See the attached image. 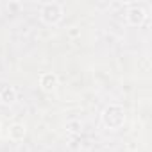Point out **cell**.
Masks as SVG:
<instances>
[{"label":"cell","instance_id":"obj_1","mask_svg":"<svg viewBox=\"0 0 152 152\" xmlns=\"http://www.w3.org/2000/svg\"><path fill=\"white\" fill-rule=\"evenodd\" d=\"M102 120H104L106 127H109V129H120L124 125V122H125V111L120 106H109V107L104 109Z\"/></svg>","mask_w":152,"mask_h":152},{"label":"cell","instance_id":"obj_2","mask_svg":"<svg viewBox=\"0 0 152 152\" xmlns=\"http://www.w3.org/2000/svg\"><path fill=\"white\" fill-rule=\"evenodd\" d=\"M61 18H63V9H61L59 4L50 2V4H45V6H43V9H41V20H43L45 23L54 25V23H57Z\"/></svg>","mask_w":152,"mask_h":152},{"label":"cell","instance_id":"obj_3","mask_svg":"<svg viewBox=\"0 0 152 152\" xmlns=\"http://www.w3.org/2000/svg\"><path fill=\"white\" fill-rule=\"evenodd\" d=\"M145 18H147V15H145V11H143L141 6H132V7L127 11V20H129L132 25H141V23L145 22Z\"/></svg>","mask_w":152,"mask_h":152},{"label":"cell","instance_id":"obj_4","mask_svg":"<svg viewBox=\"0 0 152 152\" xmlns=\"http://www.w3.org/2000/svg\"><path fill=\"white\" fill-rule=\"evenodd\" d=\"M39 86L45 91H52L57 86V77H56L54 73H43L41 77H39Z\"/></svg>","mask_w":152,"mask_h":152},{"label":"cell","instance_id":"obj_5","mask_svg":"<svg viewBox=\"0 0 152 152\" xmlns=\"http://www.w3.org/2000/svg\"><path fill=\"white\" fill-rule=\"evenodd\" d=\"M0 100L4 104H15L16 102V91L11 86H4L0 88Z\"/></svg>","mask_w":152,"mask_h":152},{"label":"cell","instance_id":"obj_6","mask_svg":"<svg viewBox=\"0 0 152 152\" xmlns=\"http://www.w3.org/2000/svg\"><path fill=\"white\" fill-rule=\"evenodd\" d=\"M7 136H9L13 141H20V140H23V136H25V127H23L22 124H13V125L9 127V131H7Z\"/></svg>","mask_w":152,"mask_h":152}]
</instances>
